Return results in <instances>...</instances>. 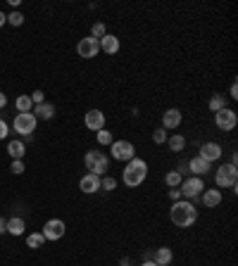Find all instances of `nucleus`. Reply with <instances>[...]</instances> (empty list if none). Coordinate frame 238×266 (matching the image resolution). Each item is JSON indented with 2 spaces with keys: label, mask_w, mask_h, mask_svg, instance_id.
Returning <instances> with one entry per match:
<instances>
[{
  "label": "nucleus",
  "mask_w": 238,
  "mask_h": 266,
  "mask_svg": "<svg viewBox=\"0 0 238 266\" xmlns=\"http://www.w3.org/2000/svg\"><path fill=\"white\" fill-rule=\"evenodd\" d=\"M169 219H172L174 226L188 228L198 221V209H195L188 200H176V202L172 204V209H169Z\"/></svg>",
  "instance_id": "f257e3e1"
},
{
  "label": "nucleus",
  "mask_w": 238,
  "mask_h": 266,
  "mask_svg": "<svg viewBox=\"0 0 238 266\" xmlns=\"http://www.w3.org/2000/svg\"><path fill=\"white\" fill-rule=\"evenodd\" d=\"M145 179H148V162L141 159V157L129 159L127 166H124V171H122V181L127 183L129 188H138V186H143Z\"/></svg>",
  "instance_id": "f03ea898"
},
{
  "label": "nucleus",
  "mask_w": 238,
  "mask_h": 266,
  "mask_svg": "<svg viewBox=\"0 0 238 266\" xmlns=\"http://www.w3.org/2000/svg\"><path fill=\"white\" fill-rule=\"evenodd\" d=\"M84 164H86L88 173H95V176H107L110 171V157L100 152V150H88L84 155Z\"/></svg>",
  "instance_id": "7ed1b4c3"
},
{
  "label": "nucleus",
  "mask_w": 238,
  "mask_h": 266,
  "mask_svg": "<svg viewBox=\"0 0 238 266\" xmlns=\"http://www.w3.org/2000/svg\"><path fill=\"white\" fill-rule=\"evenodd\" d=\"M214 181H217V188H233L236 190L238 183V166L233 164H222L214 173Z\"/></svg>",
  "instance_id": "20e7f679"
},
{
  "label": "nucleus",
  "mask_w": 238,
  "mask_h": 266,
  "mask_svg": "<svg viewBox=\"0 0 238 266\" xmlns=\"http://www.w3.org/2000/svg\"><path fill=\"white\" fill-rule=\"evenodd\" d=\"M36 124H38V119L33 117V112H19V114L15 117V121H12L15 133H22V136H26V138H31L33 136Z\"/></svg>",
  "instance_id": "39448f33"
},
{
  "label": "nucleus",
  "mask_w": 238,
  "mask_h": 266,
  "mask_svg": "<svg viewBox=\"0 0 238 266\" xmlns=\"http://www.w3.org/2000/svg\"><path fill=\"white\" fill-rule=\"evenodd\" d=\"M179 190H181V200H193V197H200V193L205 190V183L200 176H190V179L181 181Z\"/></svg>",
  "instance_id": "423d86ee"
},
{
  "label": "nucleus",
  "mask_w": 238,
  "mask_h": 266,
  "mask_svg": "<svg viewBox=\"0 0 238 266\" xmlns=\"http://www.w3.org/2000/svg\"><path fill=\"white\" fill-rule=\"evenodd\" d=\"M110 152H112V159H117V162H129V159L136 157L134 143L129 141H114L110 145Z\"/></svg>",
  "instance_id": "0eeeda50"
},
{
  "label": "nucleus",
  "mask_w": 238,
  "mask_h": 266,
  "mask_svg": "<svg viewBox=\"0 0 238 266\" xmlns=\"http://www.w3.org/2000/svg\"><path fill=\"white\" fill-rule=\"evenodd\" d=\"M214 124H217V128L219 131H233L238 124V117L236 112L229 110V107H224L222 112H214Z\"/></svg>",
  "instance_id": "6e6552de"
},
{
  "label": "nucleus",
  "mask_w": 238,
  "mask_h": 266,
  "mask_svg": "<svg viewBox=\"0 0 238 266\" xmlns=\"http://www.w3.org/2000/svg\"><path fill=\"white\" fill-rule=\"evenodd\" d=\"M76 53H79V57H84V60H93V57L100 53V43H98V38H93V36H86V38L79 40Z\"/></svg>",
  "instance_id": "1a4fd4ad"
},
{
  "label": "nucleus",
  "mask_w": 238,
  "mask_h": 266,
  "mask_svg": "<svg viewBox=\"0 0 238 266\" xmlns=\"http://www.w3.org/2000/svg\"><path fill=\"white\" fill-rule=\"evenodd\" d=\"M64 231H67V226H64L62 219H50L43 224V231H41V233H43L46 240H60L64 235Z\"/></svg>",
  "instance_id": "9d476101"
},
{
  "label": "nucleus",
  "mask_w": 238,
  "mask_h": 266,
  "mask_svg": "<svg viewBox=\"0 0 238 266\" xmlns=\"http://www.w3.org/2000/svg\"><path fill=\"white\" fill-rule=\"evenodd\" d=\"M222 155H224V150H222V145L219 143H205V145H200V159H205V162H217V159H222Z\"/></svg>",
  "instance_id": "9b49d317"
},
{
  "label": "nucleus",
  "mask_w": 238,
  "mask_h": 266,
  "mask_svg": "<svg viewBox=\"0 0 238 266\" xmlns=\"http://www.w3.org/2000/svg\"><path fill=\"white\" fill-rule=\"evenodd\" d=\"M84 124L88 131H100V128H105V114L100 110H88L84 117Z\"/></svg>",
  "instance_id": "f8f14e48"
},
{
  "label": "nucleus",
  "mask_w": 238,
  "mask_h": 266,
  "mask_svg": "<svg viewBox=\"0 0 238 266\" xmlns=\"http://www.w3.org/2000/svg\"><path fill=\"white\" fill-rule=\"evenodd\" d=\"M200 200L205 204L207 209H214V207H219L222 204V190L219 188H205L200 193Z\"/></svg>",
  "instance_id": "ddd939ff"
},
{
  "label": "nucleus",
  "mask_w": 238,
  "mask_h": 266,
  "mask_svg": "<svg viewBox=\"0 0 238 266\" xmlns=\"http://www.w3.org/2000/svg\"><path fill=\"white\" fill-rule=\"evenodd\" d=\"M79 190H81V193H86V195L98 193V190H100V176H95V173H86V176L79 181Z\"/></svg>",
  "instance_id": "4468645a"
},
{
  "label": "nucleus",
  "mask_w": 238,
  "mask_h": 266,
  "mask_svg": "<svg viewBox=\"0 0 238 266\" xmlns=\"http://www.w3.org/2000/svg\"><path fill=\"white\" fill-rule=\"evenodd\" d=\"M181 112L176 110V107H169V110L165 112V114H162V128H179V126H181Z\"/></svg>",
  "instance_id": "2eb2a0df"
},
{
  "label": "nucleus",
  "mask_w": 238,
  "mask_h": 266,
  "mask_svg": "<svg viewBox=\"0 0 238 266\" xmlns=\"http://www.w3.org/2000/svg\"><path fill=\"white\" fill-rule=\"evenodd\" d=\"M98 43H100V50H103V53H107V55H114V53H119V38L114 36V33H105V36L98 40Z\"/></svg>",
  "instance_id": "dca6fc26"
},
{
  "label": "nucleus",
  "mask_w": 238,
  "mask_h": 266,
  "mask_svg": "<svg viewBox=\"0 0 238 266\" xmlns=\"http://www.w3.org/2000/svg\"><path fill=\"white\" fill-rule=\"evenodd\" d=\"M172 259H174V252L169 250V247H157V250L152 252V261L157 266H169Z\"/></svg>",
  "instance_id": "f3484780"
},
{
  "label": "nucleus",
  "mask_w": 238,
  "mask_h": 266,
  "mask_svg": "<svg viewBox=\"0 0 238 266\" xmlns=\"http://www.w3.org/2000/svg\"><path fill=\"white\" fill-rule=\"evenodd\" d=\"M188 171L193 173V176H203V173L210 171V162L200 159V157H193V159L188 162Z\"/></svg>",
  "instance_id": "a211bd4d"
},
{
  "label": "nucleus",
  "mask_w": 238,
  "mask_h": 266,
  "mask_svg": "<svg viewBox=\"0 0 238 266\" xmlns=\"http://www.w3.org/2000/svg\"><path fill=\"white\" fill-rule=\"evenodd\" d=\"M33 117L36 119H53L55 117V107H53V105H50V102H41V105H36V107H33Z\"/></svg>",
  "instance_id": "6ab92c4d"
},
{
  "label": "nucleus",
  "mask_w": 238,
  "mask_h": 266,
  "mask_svg": "<svg viewBox=\"0 0 238 266\" xmlns=\"http://www.w3.org/2000/svg\"><path fill=\"white\" fill-rule=\"evenodd\" d=\"M167 145H169L172 152H183V150H186V138H183L181 133H174V136L167 138Z\"/></svg>",
  "instance_id": "aec40b11"
},
{
  "label": "nucleus",
  "mask_w": 238,
  "mask_h": 266,
  "mask_svg": "<svg viewBox=\"0 0 238 266\" xmlns=\"http://www.w3.org/2000/svg\"><path fill=\"white\" fill-rule=\"evenodd\" d=\"M24 152H26V145H24L22 141H10L8 143V155L12 157V159H22Z\"/></svg>",
  "instance_id": "412c9836"
},
{
  "label": "nucleus",
  "mask_w": 238,
  "mask_h": 266,
  "mask_svg": "<svg viewBox=\"0 0 238 266\" xmlns=\"http://www.w3.org/2000/svg\"><path fill=\"white\" fill-rule=\"evenodd\" d=\"M226 95H222V93H214L212 98H210V110L212 112H222L224 107H226Z\"/></svg>",
  "instance_id": "4be33fe9"
},
{
  "label": "nucleus",
  "mask_w": 238,
  "mask_h": 266,
  "mask_svg": "<svg viewBox=\"0 0 238 266\" xmlns=\"http://www.w3.org/2000/svg\"><path fill=\"white\" fill-rule=\"evenodd\" d=\"M24 228H26V224H24V219H19V216L8 221V233H12V235H24Z\"/></svg>",
  "instance_id": "5701e85b"
},
{
  "label": "nucleus",
  "mask_w": 238,
  "mask_h": 266,
  "mask_svg": "<svg viewBox=\"0 0 238 266\" xmlns=\"http://www.w3.org/2000/svg\"><path fill=\"white\" fill-rule=\"evenodd\" d=\"M43 243H46L43 233H31V235H26V247H31V250H38V247H43Z\"/></svg>",
  "instance_id": "b1692460"
},
{
  "label": "nucleus",
  "mask_w": 238,
  "mask_h": 266,
  "mask_svg": "<svg viewBox=\"0 0 238 266\" xmlns=\"http://www.w3.org/2000/svg\"><path fill=\"white\" fill-rule=\"evenodd\" d=\"M181 181H183V173L181 171H169L165 176V183L169 186V188H179V186H181Z\"/></svg>",
  "instance_id": "393cba45"
},
{
  "label": "nucleus",
  "mask_w": 238,
  "mask_h": 266,
  "mask_svg": "<svg viewBox=\"0 0 238 266\" xmlns=\"http://www.w3.org/2000/svg\"><path fill=\"white\" fill-rule=\"evenodd\" d=\"M15 107L19 112H31L33 102H31V98H29V95H19V98L15 100Z\"/></svg>",
  "instance_id": "a878e982"
},
{
  "label": "nucleus",
  "mask_w": 238,
  "mask_h": 266,
  "mask_svg": "<svg viewBox=\"0 0 238 266\" xmlns=\"http://www.w3.org/2000/svg\"><path fill=\"white\" fill-rule=\"evenodd\" d=\"M114 188H117V179H112V176H100V190L112 193Z\"/></svg>",
  "instance_id": "bb28decb"
},
{
  "label": "nucleus",
  "mask_w": 238,
  "mask_h": 266,
  "mask_svg": "<svg viewBox=\"0 0 238 266\" xmlns=\"http://www.w3.org/2000/svg\"><path fill=\"white\" fill-rule=\"evenodd\" d=\"M98 143H100V145H112V143H114V136H112L107 128H100V131H98Z\"/></svg>",
  "instance_id": "cd10ccee"
},
{
  "label": "nucleus",
  "mask_w": 238,
  "mask_h": 266,
  "mask_svg": "<svg viewBox=\"0 0 238 266\" xmlns=\"http://www.w3.org/2000/svg\"><path fill=\"white\" fill-rule=\"evenodd\" d=\"M105 33H107V29H105V24H103V22H95V24H93V29H91V36L100 40V38L105 36Z\"/></svg>",
  "instance_id": "c85d7f7f"
},
{
  "label": "nucleus",
  "mask_w": 238,
  "mask_h": 266,
  "mask_svg": "<svg viewBox=\"0 0 238 266\" xmlns=\"http://www.w3.org/2000/svg\"><path fill=\"white\" fill-rule=\"evenodd\" d=\"M8 24H12V26H22V24H24V15H22V12H17V10H15V12H10V15H8Z\"/></svg>",
  "instance_id": "c756f323"
},
{
  "label": "nucleus",
  "mask_w": 238,
  "mask_h": 266,
  "mask_svg": "<svg viewBox=\"0 0 238 266\" xmlns=\"http://www.w3.org/2000/svg\"><path fill=\"white\" fill-rule=\"evenodd\" d=\"M152 141L157 143V145L167 143V131H165V128H155V131H152Z\"/></svg>",
  "instance_id": "7c9ffc66"
},
{
  "label": "nucleus",
  "mask_w": 238,
  "mask_h": 266,
  "mask_svg": "<svg viewBox=\"0 0 238 266\" xmlns=\"http://www.w3.org/2000/svg\"><path fill=\"white\" fill-rule=\"evenodd\" d=\"M10 171L17 173V176H19V173H24V162H22V159H12V166H10Z\"/></svg>",
  "instance_id": "2f4dec72"
},
{
  "label": "nucleus",
  "mask_w": 238,
  "mask_h": 266,
  "mask_svg": "<svg viewBox=\"0 0 238 266\" xmlns=\"http://www.w3.org/2000/svg\"><path fill=\"white\" fill-rule=\"evenodd\" d=\"M8 133H10V126L5 119H0V141H5L8 138Z\"/></svg>",
  "instance_id": "473e14b6"
},
{
  "label": "nucleus",
  "mask_w": 238,
  "mask_h": 266,
  "mask_svg": "<svg viewBox=\"0 0 238 266\" xmlns=\"http://www.w3.org/2000/svg\"><path fill=\"white\" fill-rule=\"evenodd\" d=\"M29 98H31L33 105H41V102H46V100H43V91H33V95H29Z\"/></svg>",
  "instance_id": "72a5a7b5"
},
{
  "label": "nucleus",
  "mask_w": 238,
  "mask_h": 266,
  "mask_svg": "<svg viewBox=\"0 0 238 266\" xmlns=\"http://www.w3.org/2000/svg\"><path fill=\"white\" fill-rule=\"evenodd\" d=\"M169 200H172V202L181 200V190H179V188H172V190H169Z\"/></svg>",
  "instance_id": "f704fd0d"
},
{
  "label": "nucleus",
  "mask_w": 238,
  "mask_h": 266,
  "mask_svg": "<svg viewBox=\"0 0 238 266\" xmlns=\"http://www.w3.org/2000/svg\"><path fill=\"white\" fill-rule=\"evenodd\" d=\"M3 233H8V219H3V216H0V235Z\"/></svg>",
  "instance_id": "c9c22d12"
},
{
  "label": "nucleus",
  "mask_w": 238,
  "mask_h": 266,
  "mask_svg": "<svg viewBox=\"0 0 238 266\" xmlns=\"http://www.w3.org/2000/svg\"><path fill=\"white\" fill-rule=\"evenodd\" d=\"M229 98H233V100H236V98H238V86H236V81L231 83V95H229Z\"/></svg>",
  "instance_id": "e433bc0d"
},
{
  "label": "nucleus",
  "mask_w": 238,
  "mask_h": 266,
  "mask_svg": "<svg viewBox=\"0 0 238 266\" xmlns=\"http://www.w3.org/2000/svg\"><path fill=\"white\" fill-rule=\"evenodd\" d=\"M5 24H8V15H5V12H0V26H5Z\"/></svg>",
  "instance_id": "4c0bfd02"
},
{
  "label": "nucleus",
  "mask_w": 238,
  "mask_h": 266,
  "mask_svg": "<svg viewBox=\"0 0 238 266\" xmlns=\"http://www.w3.org/2000/svg\"><path fill=\"white\" fill-rule=\"evenodd\" d=\"M229 164H233V166L238 164V155H236V152H231V162H229Z\"/></svg>",
  "instance_id": "58836bf2"
},
{
  "label": "nucleus",
  "mask_w": 238,
  "mask_h": 266,
  "mask_svg": "<svg viewBox=\"0 0 238 266\" xmlns=\"http://www.w3.org/2000/svg\"><path fill=\"white\" fill-rule=\"evenodd\" d=\"M5 105H8V98H5V95L0 93V110H3V107H5Z\"/></svg>",
  "instance_id": "ea45409f"
},
{
  "label": "nucleus",
  "mask_w": 238,
  "mask_h": 266,
  "mask_svg": "<svg viewBox=\"0 0 238 266\" xmlns=\"http://www.w3.org/2000/svg\"><path fill=\"white\" fill-rule=\"evenodd\" d=\"M122 266H134V261L131 259H122Z\"/></svg>",
  "instance_id": "a19ab883"
},
{
  "label": "nucleus",
  "mask_w": 238,
  "mask_h": 266,
  "mask_svg": "<svg viewBox=\"0 0 238 266\" xmlns=\"http://www.w3.org/2000/svg\"><path fill=\"white\" fill-rule=\"evenodd\" d=\"M138 266H157L155 261H143V264H138Z\"/></svg>",
  "instance_id": "79ce46f5"
}]
</instances>
